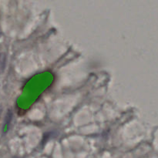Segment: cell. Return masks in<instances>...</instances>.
Returning <instances> with one entry per match:
<instances>
[{
    "label": "cell",
    "mask_w": 158,
    "mask_h": 158,
    "mask_svg": "<svg viewBox=\"0 0 158 158\" xmlns=\"http://www.w3.org/2000/svg\"><path fill=\"white\" fill-rule=\"evenodd\" d=\"M12 117V113L10 110H9V112L7 113V115H6V120H5V126H8L9 124V123L11 122Z\"/></svg>",
    "instance_id": "obj_1"
},
{
    "label": "cell",
    "mask_w": 158,
    "mask_h": 158,
    "mask_svg": "<svg viewBox=\"0 0 158 158\" xmlns=\"http://www.w3.org/2000/svg\"><path fill=\"white\" fill-rule=\"evenodd\" d=\"M15 158H19V157H15Z\"/></svg>",
    "instance_id": "obj_2"
}]
</instances>
